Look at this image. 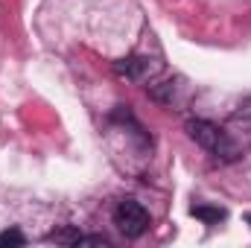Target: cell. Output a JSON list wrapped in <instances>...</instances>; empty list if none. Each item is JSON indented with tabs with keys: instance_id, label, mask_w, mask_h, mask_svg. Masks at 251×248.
<instances>
[{
	"instance_id": "6da1fadb",
	"label": "cell",
	"mask_w": 251,
	"mask_h": 248,
	"mask_svg": "<svg viewBox=\"0 0 251 248\" xmlns=\"http://www.w3.org/2000/svg\"><path fill=\"white\" fill-rule=\"evenodd\" d=\"M187 134L201 146V149H207L210 155H216V158H222V161H234V158H237L234 140H231L216 123H210V120H190Z\"/></svg>"
},
{
	"instance_id": "277c9868",
	"label": "cell",
	"mask_w": 251,
	"mask_h": 248,
	"mask_svg": "<svg viewBox=\"0 0 251 248\" xmlns=\"http://www.w3.org/2000/svg\"><path fill=\"white\" fill-rule=\"evenodd\" d=\"M193 216H196V219H201V222H210V225H213V222H222V219H225V210H222V207L196 204V207H193Z\"/></svg>"
},
{
	"instance_id": "3957f363",
	"label": "cell",
	"mask_w": 251,
	"mask_h": 248,
	"mask_svg": "<svg viewBox=\"0 0 251 248\" xmlns=\"http://www.w3.org/2000/svg\"><path fill=\"white\" fill-rule=\"evenodd\" d=\"M146 70H149V62L146 59H123V62H117V73H123L128 79H140V76H146Z\"/></svg>"
},
{
	"instance_id": "52a82bcc",
	"label": "cell",
	"mask_w": 251,
	"mask_h": 248,
	"mask_svg": "<svg viewBox=\"0 0 251 248\" xmlns=\"http://www.w3.org/2000/svg\"><path fill=\"white\" fill-rule=\"evenodd\" d=\"M249 222H251V216H249Z\"/></svg>"
},
{
	"instance_id": "8992f818",
	"label": "cell",
	"mask_w": 251,
	"mask_h": 248,
	"mask_svg": "<svg viewBox=\"0 0 251 248\" xmlns=\"http://www.w3.org/2000/svg\"><path fill=\"white\" fill-rule=\"evenodd\" d=\"M0 246H24V234L21 231H3L0 234Z\"/></svg>"
},
{
	"instance_id": "5b68a950",
	"label": "cell",
	"mask_w": 251,
	"mask_h": 248,
	"mask_svg": "<svg viewBox=\"0 0 251 248\" xmlns=\"http://www.w3.org/2000/svg\"><path fill=\"white\" fill-rule=\"evenodd\" d=\"M50 240H53V243H67V246H79L82 234L73 231V228H64V231H59V234H50Z\"/></svg>"
},
{
	"instance_id": "7a4b0ae2",
	"label": "cell",
	"mask_w": 251,
	"mask_h": 248,
	"mask_svg": "<svg viewBox=\"0 0 251 248\" xmlns=\"http://www.w3.org/2000/svg\"><path fill=\"white\" fill-rule=\"evenodd\" d=\"M114 222H117V228L123 231L126 237H140L149 228V213H146V207L140 201L126 198V201L117 204V210H114Z\"/></svg>"
}]
</instances>
